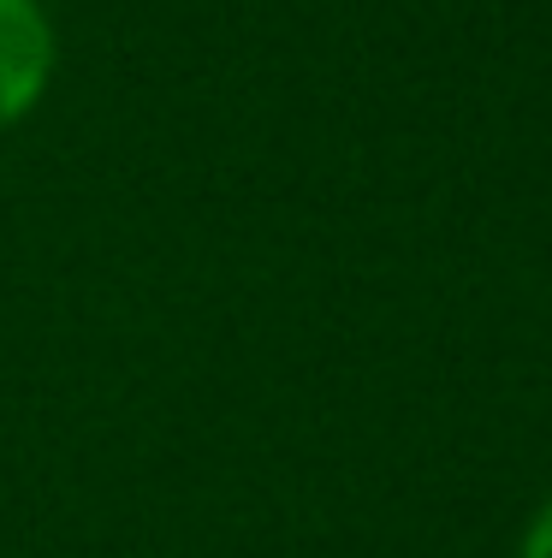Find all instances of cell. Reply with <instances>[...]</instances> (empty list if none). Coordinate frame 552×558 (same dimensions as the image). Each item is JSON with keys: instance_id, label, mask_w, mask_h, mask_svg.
<instances>
[{"instance_id": "1", "label": "cell", "mask_w": 552, "mask_h": 558, "mask_svg": "<svg viewBox=\"0 0 552 558\" xmlns=\"http://www.w3.org/2000/svg\"><path fill=\"white\" fill-rule=\"evenodd\" d=\"M60 72V36L42 0H0V131L42 108Z\"/></svg>"}, {"instance_id": "2", "label": "cell", "mask_w": 552, "mask_h": 558, "mask_svg": "<svg viewBox=\"0 0 552 558\" xmlns=\"http://www.w3.org/2000/svg\"><path fill=\"white\" fill-rule=\"evenodd\" d=\"M523 558H552V499L541 505V517L529 523V535H523Z\"/></svg>"}]
</instances>
